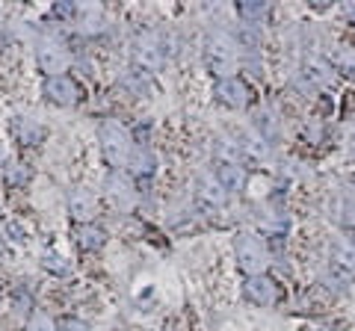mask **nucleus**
Instances as JSON below:
<instances>
[{
	"label": "nucleus",
	"instance_id": "nucleus-8",
	"mask_svg": "<svg viewBox=\"0 0 355 331\" xmlns=\"http://www.w3.org/2000/svg\"><path fill=\"white\" fill-rule=\"evenodd\" d=\"M137 60L146 65L148 71L160 69L163 62V48H160V39L154 36V33H142L139 42H137Z\"/></svg>",
	"mask_w": 355,
	"mask_h": 331
},
{
	"label": "nucleus",
	"instance_id": "nucleus-1",
	"mask_svg": "<svg viewBox=\"0 0 355 331\" xmlns=\"http://www.w3.org/2000/svg\"><path fill=\"white\" fill-rule=\"evenodd\" d=\"M205 62L216 77H231L237 65V42L225 30H210L205 39Z\"/></svg>",
	"mask_w": 355,
	"mask_h": 331
},
{
	"label": "nucleus",
	"instance_id": "nucleus-9",
	"mask_svg": "<svg viewBox=\"0 0 355 331\" xmlns=\"http://www.w3.org/2000/svg\"><path fill=\"white\" fill-rule=\"evenodd\" d=\"M302 74L317 86V89H326V86L335 83V71H331V65L326 60H320V57H308L305 65H302Z\"/></svg>",
	"mask_w": 355,
	"mask_h": 331
},
{
	"label": "nucleus",
	"instance_id": "nucleus-2",
	"mask_svg": "<svg viewBox=\"0 0 355 331\" xmlns=\"http://www.w3.org/2000/svg\"><path fill=\"white\" fill-rule=\"evenodd\" d=\"M98 136H101V151H104L107 163L113 166L116 172H121L130 163V157H133L128 130L121 127L119 121H104V125L98 127Z\"/></svg>",
	"mask_w": 355,
	"mask_h": 331
},
{
	"label": "nucleus",
	"instance_id": "nucleus-19",
	"mask_svg": "<svg viewBox=\"0 0 355 331\" xmlns=\"http://www.w3.org/2000/svg\"><path fill=\"white\" fill-rule=\"evenodd\" d=\"M33 331H60V328H57V323H53L51 316L39 314L36 319H33Z\"/></svg>",
	"mask_w": 355,
	"mask_h": 331
},
{
	"label": "nucleus",
	"instance_id": "nucleus-14",
	"mask_svg": "<svg viewBox=\"0 0 355 331\" xmlns=\"http://www.w3.org/2000/svg\"><path fill=\"white\" fill-rule=\"evenodd\" d=\"M154 166H157V160H154V154H151L148 148L133 151V157H130V169L137 172V175H151V172H154Z\"/></svg>",
	"mask_w": 355,
	"mask_h": 331
},
{
	"label": "nucleus",
	"instance_id": "nucleus-23",
	"mask_svg": "<svg viewBox=\"0 0 355 331\" xmlns=\"http://www.w3.org/2000/svg\"><path fill=\"white\" fill-rule=\"evenodd\" d=\"M352 246H355V231H352Z\"/></svg>",
	"mask_w": 355,
	"mask_h": 331
},
{
	"label": "nucleus",
	"instance_id": "nucleus-5",
	"mask_svg": "<svg viewBox=\"0 0 355 331\" xmlns=\"http://www.w3.org/2000/svg\"><path fill=\"white\" fill-rule=\"evenodd\" d=\"M44 95L60 107H71V104H77V98H80V86H77L69 74L48 77V80H44Z\"/></svg>",
	"mask_w": 355,
	"mask_h": 331
},
{
	"label": "nucleus",
	"instance_id": "nucleus-16",
	"mask_svg": "<svg viewBox=\"0 0 355 331\" xmlns=\"http://www.w3.org/2000/svg\"><path fill=\"white\" fill-rule=\"evenodd\" d=\"M323 139V121L320 118H314L311 125L305 127V142H320Z\"/></svg>",
	"mask_w": 355,
	"mask_h": 331
},
{
	"label": "nucleus",
	"instance_id": "nucleus-3",
	"mask_svg": "<svg viewBox=\"0 0 355 331\" xmlns=\"http://www.w3.org/2000/svg\"><path fill=\"white\" fill-rule=\"evenodd\" d=\"M36 60L42 65V71H48L51 77H60L65 74V69H69V48H65V42L57 39V36H42L39 45H36Z\"/></svg>",
	"mask_w": 355,
	"mask_h": 331
},
{
	"label": "nucleus",
	"instance_id": "nucleus-24",
	"mask_svg": "<svg viewBox=\"0 0 355 331\" xmlns=\"http://www.w3.org/2000/svg\"><path fill=\"white\" fill-rule=\"evenodd\" d=\"M352 181H355V178H352Z\"/></svg>",
	"mask_w": 355,
	"mask_h": 331
},
{
	"label": "nucleus",
	"instance_id": "nucleus-11",
	"mask_svg": "<svg viewBox=\"0 0 355 331\" xmlns=\"http://www.w3.org/2000/svg\"><path fill=\"white\" fill-rule=\"evenodd\" d=\"M198 198H202L207 207H225L228 204V193L222 190V184L216 178H205L198 184Z\"/></svg>",
	"mask_w": 355,
	"mask_h": 331
},
{
	"label": "nucleus",
	"instance_id": "nucleus-10",
	"mask_svg": "<svg viewBox=\"0 0 355 331\" xmlns=\"http://www.w3.org/2000/svg\"><path fill=\"white\" fill-rule=\"evenodd\" d=\"M216 181L222 184L225 193H240L243 186H246V169H243L240 163H219Z\"/></svg>",
	"mask_w": 355,
	"mask_h": 331
},
{
	"label": "nucleus",
	"instance_id": "nucleus-22",
	"mask_svg": "<svg viewBox=\"0 0 355 331\" xmlns=\"http://www.w3.org/2000/svg\"><path fill=\"white\" fill-rule=\"evenodd\" d=\"M352 154H355V136H352Z\"/></svg>",
	"mask_w": 355,
	"mask_h": 331
},
{
	"label": "nucleus",
	"instance_id": "nucleus-6",
	"mask_svg": "<svg viewBox=\"0 0 355 331\" xmlns=\"http://www.w3.org/2000/svg\"><path fill=\"white\" fill-rule=\"evenodd\" d=\"M249 86L240 80V77H225V80H219L216 86V98H219V104H225L231 109H243L249 104Z\"/></svg>",
	"mask_w": 355,
	"mask_h": 331
},
{
	"label": "nucleus",
	"instance_id": "nucleus-18",
	"mask_svg": "<svg viewBox=\"0 0 355 331\" xmlns=\"http://www.w3.org/2000/svg\"><path fill=\"white\" fill-rule=\"evenodd\" d=\"M338 62H340V71L343 74H352L355 77V51H343L340 57H338Z\"/></svg>",
	"mask_w": 355,
	"mask_h": 331
},
{
	"label": "nucleus",
	"instance_id": "nucleus-4",
	"mask_svg": "<svg viewBox=\"0 0 355 331\" xmlns=\"http://www.w3.org/2000/svg\"><path fill=\"white\" fill-rule=\"evenodd\" d=\"M234 251H237V260H240L243 272H249V275H261L263 272V267H266V251H263L261 240L254 237V234H240L234 240Z\"/></svg>",
	"mask_w": 355,
	"mask_h": 331
},
{
	"label": "nucleus",
	"instance_id": "nucleus-20",
	"mask_svg": "<svg viewBox=\"0 0 355 331\" xmlns=\"http://www.w3.org/2000/svg\"><path fill=\"white\" fill-rule=\"evenodd\" d=\"M60 328H65V331H89L80 319H62V325Z\"/></svg>",
	"mask_w": 355,
	"mask_h": 331
},
{
	"label": "nucleus",
	"instance_id": "nucleus-21",
	"mask_svg": "<svg viewBox=\"0 0 355 331\" xmlns=\"http://www.w3.org/2000/svg\"><path fill=\"white\" fill-rule=\"evenodd\" d=\"M44 267H48L51 272H65V263H57V258H53V255L44 258Z\"/></svg>",
	"mask_w": 355,
	"mask_h": 331
},
{
	"label": "nucleus",
	"instance_id": "nucleus-12",
	"mask_svg": "<svg viewBox=\"0 0 355 331\" xmlns=\"http://www.w3.org/2000/svg\"><path fill=\"white\" fill-rule=\"evenodd\" d=\"M71 213H74V219H80V222L92 219V213H95V195L86 193V190L71 193Z\"/></svg>",
	"mask_w": 355,
	"mask_h": 331
},
{
	"label": "nucleus",
	"instance_id": "nucleus-15",
	"mask_svg": "<svg viewBox=\"0 0 355 331\" xmlns=\"http://www.w3.org/2000/svg\"><path fill=\"white\" fill-rule=\"evenodd\" d=\"M110 186H113V195L119 198V202L121 204H130L133 202V193H130V184L125 181V178H121V175H113V178H110Z\"/></svg>",
	"mask_w": 355,
	"mask_h": 331
},
{
	"label": "nucleus",
	"instance_id": "nucleus-7",
	"mask_svg": "<svg viewBox=\"0 0 355 331\" xmlns=\"http://www.w3.org/2000/svg\"><path fill=\"white\" fill-rule=\"evenodd\" d=\"M246 296H249V302L266 307V305H272L275 299H279V287H275L272 278H266V275H249Z\"/></svg>",
	"mask_w": 355,
	"mask_h": 331
},
{
	"label": "nucleus",
	"instance_id": "nucleus-17",
	"mask_svg": "<svg viewBox=\"0 0 355 331\" xmlns=\"http://www.w3.org/2000/svg\"><path fill=\"white\" fill-rule=\"evenodd\" d=\"M240 12L246 15V18H249V24H252L254 18H261V15L266 12V6H263V3H240Z\"/></svg>",
	"mask_w": 355,
	"mask_h": 331
},
{
	"label": "nucleus",
	"instance_id": "nucleus-13",
	"mask_svg": "<svg viewBox=\"0 0 355 331\" xmlns=\"http://www.w3.org/2000/svg\"><path fill=\"white\" fill-rule=\"evenodd\" d=\"M104 231H98L92 225H83L80 231H77V242H80V249L83 251H92V249H101L104 246Z\"/></svg>",
	"mask_w": 355,
	"mask_h": 331
}]
</instances>
